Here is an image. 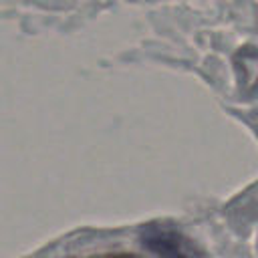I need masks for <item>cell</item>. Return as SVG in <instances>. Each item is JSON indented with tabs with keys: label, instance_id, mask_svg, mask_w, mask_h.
<instances>
[{
	"label": "cell",
	"instance_id": "obj_2",
	"mask_svg": "<svg viewBox=\"0 0 258 258\" xmlns=\"http://www.w3.org/2000/svg\"><path fill=\"white\" fill-rule=\"evenodd\" d=\"M89 258H143V256L133 254V252H107V254H95Z\"/></svg>",
	"mask_w": 258,
	"mask_h": 258
},
{
	"label": "cell",
	"instance_id": "obj_1",
	"mask_svg": "<svg viewBox=\"0 0 258 258\" xmlns=\"http://www.w3.org/2000/svg\"><path fill=\"white\" fill-rule=\"evenodd\" d=\"M143 248L157 258H200L198 246L179 230L167 226H147L139 236Z\"/></svg>",
	"mask_w": 258,
	"mask_h": 258
}]
</instances>
